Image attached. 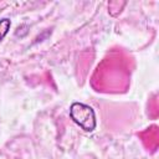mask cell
<instances>
[{
	"label": "cell",
	"instance_id": "2",
	"mask_svg": "<svg viewBox=\"0 0 159 159\" xmlns=\"http://www.w3.org/2000/svg\"><path fill=\"white\" fill-rule=\"evenodd\" d=\"M10 27H11V21H10V19L4 17V19L0 20V42H1V41L5 39V36L7 35Z\"/></svg>",
	"mask_w": 159,
	"mask_h": 159
},
{
	"label": "cell",
	"instance_id": "1",
	"mask_svg": "<svg viewBox=\"0 0 159 159\" xmlns=\"http://www.w3.org/2000/svg\"><path fill=\"white\" fill-rule=\"evenodd\" d=\"M70 117L84 132H93L97 127V119L93 108L84 103L73 102L70 106Z\"/></svg>",
	"mask_w": 159,
	"mask_h": 159
}]
</instances>
